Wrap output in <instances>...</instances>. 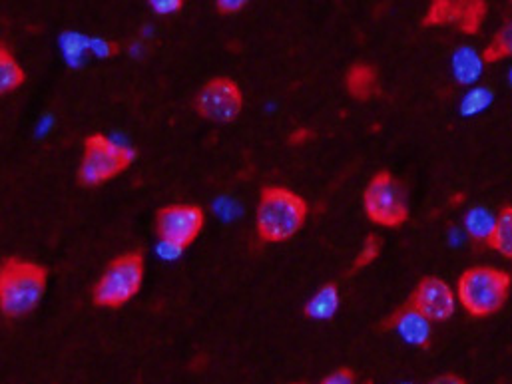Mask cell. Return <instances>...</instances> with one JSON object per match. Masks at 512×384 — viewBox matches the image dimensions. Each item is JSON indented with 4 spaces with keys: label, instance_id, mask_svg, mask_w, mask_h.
I'll list each match as a JSON object with an SVG mask.
<instances>
[{
    "label": "cell",
    "instance_id": "obj_1",
    "mask_svg": "<svg viewBox=\"0 0 512 384\" xmlns=\"http://www.w3.org/2000/svg\"><path fill=\"white\" fill-rule=\"evenodd\" d=\"M48 269L34 261L6 257L0 267V311L6 319L30 315L42 301Z\"/></svg>",
    "mask_w": 512,
    "mask_h": 384
},
{
    "label": "cell",
    "instance_id": "obj_2",
    "mask_svg": "<svg viewBox=\"0 0 512 384\" xmlns=\"http://www.w3.org/2000/svg\"><path fill=\"white\" fill-rule=\"evenodd\" d=\"M307 215L309 203L299 193L265 186L257 203V235L263 243H283L303 229Z\"/></svg>",
    "mask_w": 512,
    "mask_h": 384
},
{
    "label": "cell",
    "instance_id": "obj_3",
    "mask_svg": "<svg viewBox=\"0 0 512 384\" xmlns=\"http://www.w3.org/2000/svg\"><path fill=\"white\" fill-rule=\"evenodd\" d=\"M511 291V273L491 265L469 267L457 281V299L473 319H487L503 311Z\"/></svg>",
    "mask_w": 512,
    "mask_h": 384
},
{
    "label": "cell",
    "instance_id": "obj_4",
    "mask_svg": "<svg viewBox=\"0 0 512 384\" xmlns=\"http://www.w3.org/2000/svg\"><path fill=\"white\" fill-rule=\"evenodd\" d=\"M144 283V253L140 249L112 259L92 287V303L100 309H120L132 301Z\"/></svg>",
    "mask_w": 512,
    "mask_h": 384
},
{
    "label": "cell",
    "instance_id": "obj_5",
    "mask_svg": "<svg viewBox=\"0 0 512 384\" xmlns=\"http://www.w3.org/2000/svg\"><path fill=\"white\" fill-rule=\"evenodd\" d=\"M138 152L130 146L116 144L108 136L92 134L84 140V154L80 160V168L76 174L78 186L82 188H98L108 184L122 172H126Z\"/></svg>",
    "mask_w": 512,
    "mask_h": 384
},
{
    "label": "cell",
    "instance_id": "obj_6",
    "mask_svg": "<svg viewBox=\"0 0 512 384\" xmlns=\"http://www.w3.org/2000/svg\"><path fill=\"white\" fill-rule=\"evenodd\" d=\"M363 211L375 225L387 229L403 227L411 217L407 188L391 172H377L363 192Z\"/></svg>",
    "mask_w": 512,
    "mask_h": 384
},
{
    "label": "cell",
    "instance_id": "obj_7",
    "mask_svg": "<svg viewBox=\"0 0 512 384\" xmlns=\"http://www.w3.org/2000/svg\"><path fill=\"white\" fill-rule=\"evenodd\" d=\"M194 108L208 122L230 124L244 110V92L236 80L228 76H216L198 90Z\"/></svg>",
    "mask_w": 512,
    "mask_h": 384
},
{
    "label": "cell",
    "instance_id": "obj_8",
    "mask_svg": "<svg viewBox=\"0 0 512 384\" xmlns=\"http://www.w3.org/2000/svg\"><path fill=\"white\" fill-rule=\"evenodd\" d=\"M206 223L204 209L194 203H172L156 211L154 229L160 241L188 249L202 233Z\"/></svg>",
    "mask_w": 512,
    "mask_h": 384
},
{
    "label": "cell",
    "instance_id": "obj_9",
    "mask_svg": "<svg viewBox=\"0 0 512 384\" xmlns=\"http://www.w3.org/2000/svg\"><path fill=\"white\" fill-rule=\"evenodd\" d=\"M457 291L441 277L427 275L411 291L407 303L431 323H445L457 311Z\"/></svg>",
    "mask_w": 512,
    "mask_h": 384
},
{
    "label": "cell",
    "instance_id": "obj_10",
    "mask_svg": "<svg viewBox=\"0 0 512 384\" xmlns=\"http://www.w3.org/2000/svg\"><path fill=\"white\" fill-rule=\"evenodd\" d=\"M379 331H395L403 341L421 349L431 347V321L415 311L407 301L379 323Z\"/></svg>",
    "mask_w": 512,
    "mask_h": 384
},
{
    "label": "cell",
    "instance_id": "obj_11",
    "mask_svg": "<svg viewBox=\"0 0 512 384\" xmlns=\"http://www.w3.org/2000/svg\"><path fill=\"white\" fill-rule=\"evenodd\" d=\"M345 88L357 102H367L379 94V76L375 66L367 62H357L347 70Z\"/></svg>",
    "mask_w": 512,
    "mask_h": 384
},
{
    "label": "cell",
    "instance_id": "obj_12",
    "mask_svg": "<svg viewBox=\"0 0 512 384\" xmlns=\"http://www.w3.org/2000/svg\"><path fill=\"white\" fill-rule=\"evenodd\" d=\"M489 12L487 0H455L453 26L463 34H479Z\"/></svg>",
    "mask_w": 512,
    "mask_h": 384
},
{
    "label": "cell",
    "instance_id": "obj_13",
    "mask_svg": "<svg viewBox=\"0 0 512 384\" xmlns=\"http://www.w3.org/2000/svg\"><path fill=\"white\" fill-rule=\"evenodd\" d=\"M339 303H341V297H339L337 285L335 283H325L307 301L305 315L309 319H315V321H327V319L335 317V313L339 309Z\"/></svg>",
    "mask_w": 512,
    "mask_h": 384
},
{
    "label": "cell",
    "instance_id": "obj_14",
    "mask_svg": "<svg viewBox=\"0 0 512 384\" xmlns=\"http://www.w3.org/2000/svg\"><path fill=\"white\" fill-rule=\"evenodd\" d=\"M487 247L512 261V205H503L497 211Z\"/></svg>",
    "mask_w": 512,
    "mask_h": 384
},
{
    "label": "cell",
    "instance_id": "obj_15",
    "mask_svg": "<svg viewBox=\"0 0 512 384\" xmlns=\"http://www.w3.org/2000/svg\"><path fill=\"white\" fill-rule=\"evenodd\" d=\"M483 56H479L473 48L463 46L453 56V70L461 84H473L483 70Z\"/></svg>",
    "mask_w": 512,
    "mask_h": 384
},
{
    "label": "cell",
    "instance_id": "obj_16",
    "mask_svg": "<svg viewBox=\"0 0 512 384\" xmlns=\"http://www.w3.org/2000/svg\"><path fill=\"white\" fill-rule=\"evenodd\" d=\"M26 82L22 66L16 62L8 46H0V94H10Z\"/></svg>",
    "mask_w": 512,
    "mask_h": 384
},
{
    "label": "cell",
    "instance_id": "obj_17",
    "mask_svg": "<svg viewBox=\"0 0 512 384\" xmlns=\"http://www.w3.org/2000/svg\"><path fill=\"white\" fill-rule=\"evenodd\" d=\"M485 64H497L507 58H512V18L503 22V26L495 32L493 40L483 50Z\"/></svg>",
    "mask_w": 512,
    "mask_h": 384
},
{
    "label": "cell",
    "instance_id": "obj_18",
    "mask_svg": "<svg viewBox=\"0 0 512 384\" xmlns=\"http://www.w3.org/2000/svg\"><path fill=\"white\" fill-rule=\"evenodd\" d=\"M493 225H495V215H491L485 207H475L465 217L467 233L475 243H485L487 245V241L491 237V231H493Z\"/></svg>",
    "mask_w": 512,
    "mask_h": 384
},
{
    "label": "cell",
    "instance_id": "obj_19",
    "mask_svg": "<svg viewBox=\"0 0 512 384\" xmlns=\"http://www.w3.org/2000/svg\"><path fill=\"white\" fill-rule=\"evenodd\" d=\"M60 50L70 64H80L90 52V38L80 32H64L60 36Z\"/></svg>",
    "mask_w": 512,
    "mask_h": 384
},
{
    "label": "cell",
    "instance_id": "obj_20",
    "mask_svg": "<svg viewBox=\"0 0 512 384\" xmlns=\"http://www.w3.org/2000/svg\"><path fill=\"white\" fill-rule=\"evenodd\" d=\"M381 251H383V239H381V235L369 233V235L365 237L363 245H361V251L357 253V257H355V261H353V265H351V273H349V275H353V273H357V271L369 267L371 263H375V261L379 259Z\"/></svg>",
    "mask_w": 512,
    "mask_h": 384
},
{
    "label": "cell",
    "instance_id": "obj_21",
    "mask_svg": "<svg viewBox=\"0 0 512 384\" xmlns=\"http://www.w3.org/2000/svg\"><path fill=\"white\" fill-rule=\"evenodd\" d=\"M453 10H455V0H433L421 24L425 28L453 26Z\"/></svg>",
    "mask_w": 512,
    "mask_h": 384
},
{
    "label": "cell",
    "instance_id": "obj_22",
    "mask_svg": "<svg viewBox=\"0 0 512 384\" xmlns=\"http://www.w3.org/2000/svg\"><path fill=\"white\" fill-rule=\"evenodd\" d=\"M491 102H493V94L487 88H475L473 92H469L465 96L461 110L465 116H475V114L483 112Z\"/></svg>",
    "mask_w": 512,
    "mask_h": 384
},
{
    "label": "cell",
    "instance_id": "obj_23",
    "mask_svg": "<svg viewBox=\"0 0 512 384\" xmlns=\"http://www.w3.org/2000/svg\"><path fill=\"white\" fill-rule=\"evenodd\" d=\"M118 44L106 38H90V54L98 56V58H112L118 54Z\"/></svg>",
    "mask_w": 512,
    "mask_h": 384
},
{
    "label": "cell",
    "instance_id": "obj_24",
    "mask_svg": "<svg viewBox=\"0 0 512 384\" xmlns=\"http://www.w3.org/2000/svg\"><path fill=\"white\" fill-rule=\"evenodd\" d=\"M150 8L160 14V16H170V14H176L184 8L186 0H148Z\"/></svg>",
    "mask_w": 512,
    "mask_h": 384
},
{
    "label": "cell",
    "instance_id": "obj_25",
    "mask_svg": "<svg viewBox=\"0 0 512 384\" xmlns=\"http://www.w3.org/2000/svg\"><path fill=\"white\" fill-rule=\"evenodd\" d=\"M319 384H357V375L349 367H341L329 373Z\"/></svg>",
    "mask_w": 512,
    "mask_h": 384
},
{
    "label": "cell",
    "instance_id": "obj_26",
    "mask_svg": "<svg viewBox=\"0 0 512 384\" xmlns=\"http://www.w3.org/2000/svg\"><path fill=\"white\" fill-rule=\"evenodd\" d=\"M250 0H216V8L220 14H236L240 12Z\"/></svg>",
    "mask_w": 512,
    "mask_h": 384
},
{
    "label": "cell",
    "instance_id": "obj_27",
    "mask_svg": "<svg viewBox=\"0 0 512 384\" xmlns=\"http://www.w3.org/2000/svg\"><path fill=\"white\" fill-rule=\"evenodd\" d=\"M156 251H158V255H160L162 259L172 261V259H178V257L182 255V251H184V249H180V247H176V245H172V243L160 241V243H158V247H156Z\"/></svg>",
    "mask_w": 512,
    "mask_h": 384
},
{
    "label": "cell",
    "instance_id": "obj_28",
    "mask_svg": "<svg viewBox=\"0 0 512 384\" xmlns=\"http://www.w3.org/2000/svg\"><path fill=\"white\" fill-rule=\"evenodd\" d=\"M427 384H469L463 377L455 375V373H445V375H439L435 379H431Z\"/></svg>",
    "mask_w": 512,
    "mask_h": 384
},
{
    "label": "cell",
    "instance_id": "obj_29",
    "mask_svg": "<svg viewBox=\"0 0 512 384\" xmlns=\"http://www.w3.org/2000/svg\"><path fill=\"white\" fill-rule=\"evenodd\" d=\"M311 138H313V132H311V130L299 128V130H295V132L291 134V138H289V144H293V146H299V144H303V142H307V140H311Z\"/></svg>",
    "mask_w": 512,
    "mask_h": 384
},
{
    "label": "cell",
    "instance_id": "obj_30",
    "mask_svg": "<svg viewBox=\"0 0 512 384\" xmlns=\"http://www.w3.org/2000/svg\"><path fill=\"white\" fill-rule=\"evenodd\" d=\"M363 384H375V383H373V381H371V379H369V381H365V383H363Z\"/></svg>",
    "mask_w": 512,
    "mask_h": 384
},
{
    "label": "cell",
    "instance_id": "obj_31",
    "mask_svg": "<svg viewBox=\"0 0 512 384\" xmlns=\"http://www.w3.org/2000/svg\"><path fill=\"white\" fill-rule=\"evenodd\" d=\"M293 384H303V383H293Z\"/></svg>",
    "mask_w": 512,
    "mask_h": 384
},
{
    "label": "cell",
    "instance_id": "obj_32",
    "mask_svg": "<svg viewBox=\"0 0 512 384\" xmlns=\"http://www.w3.org/2000/svg\"><path fill=\"white\" fill-rule=\"evenodd\" d=\"M511 80H512V72H511Z\"/></svg>",
    "mask_w": 512,
    "mask_h": 384
},
{
    "label": "cell",
    "instance_id": "obj_33",
    "mask_svg": "<svg viewBox=\"0 0 512 384\" xmlns=\"http://www.w3.org/2000/svg\"><path fill=\"white\" fill-rule=\"evenodd\" d=\"M405 384H407V383H405Z\"/></svg>",
    "mask_w": 512,
    "mask_h": 384
}]
</instances>
